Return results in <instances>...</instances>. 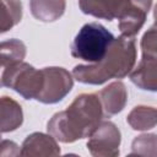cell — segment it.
Here are the masks:
<instances>
[{
	"instance_id": "6da1fadb",
	"label": "cell",
	"mask_w": 157,
	"mask_h": 157,
	"mask_svg": "<svg viewBox=\"0 0 157 157\" xmlns=\"http://www.w3.org/2000/svg\"><path fill=\"white\" fill-rule=\"evenodd\" d=\"M104 118L97 93H81L61 112L55 113L47 124L48 134L56 141L71 144L88 137Z\"/></svg>"
},
{
	"instance_id": "7a4b0ae2",
	"label": "cell",
	"mask_w": 157,
	"mask_h": 157,
	"mask_svg": "<svg viewBox=\"0 0 157 157\" xmlns=\"http://www.w3.org/2000/svg\"><path fill=\"white\" fill-rule=\"evenodd\" d=\"M136 64V43L134 37L114 38L105 55L97 63L80 64L72 69L76 81L86 85H102L110 78H123Z\"/></svg>"
},
{
	"instance_id": "3957f363",
	"label": "cell",
	"mask_w": 157,
	"mask_h": 157,
	"mask_svg": "<svg viewBox=\"0 0 157 157\" xmlns=\"http://www.w3.org/2000/svg\"><path fill=\"white\" fill-rule=\"evenodd\" d=\"M115 37L103 25L90 22L83 25L71 43V55L76 59L97 63L107 53Z\"/></svg>"
},
{
	"instance_id": "277c9868",
	"label": "cell",
	"mask_w": 157,
	"mask_h": 157,
	"mask_svg": "<svg viewBox=\"0 0 157 157\" xmlns=\"http://www.w3.org/2000/svg\"><path fill=\"white\" fill-rule=\"evenodd\" d=\"M141 60L130 71V81L141 90L156 92L157 90V43L156 28L151 26L141 39Z\"/></svg>"
},
{
	"instance_id": "5b68a950",
	"label": "cell",
	"mask_w": 157,
	"mask_h": 157,
	"mask_svg": "<svg viewBox=\"0 0 157 157\" xmlns=\"http://www.w3.org/2000/svg\"><path fill=\"white\" fill-rule=\"evenodd\" d=\"M43 85L42 69L20 61L5 67L0 76V86L16 91L25 99H36Z\"/></svg>"
},
{
	"instance_id": "8992f818",
	"label": "cell",
	"mask_w": 157,
	"mask_h": 157,
	"mask_svg": "<svg viewBox=\"0 0 157 157\" xmlns=\"http://www.w3.org/2000/svg\"><path fill=\"white\" fill-rule=\"evenodd\" d=\"M43 85L37 101L43 104H54L64 99L74 87V76L60 66L43 67Z\"/></svg>"
},
{
	"instance_id": "52a82bcc",
	"label": "cell",
	"mask_w": 157,
	"mask_h": 157,
	"mask_svg": "<svg viewBox=\"0 0 157 157\" xmlns=\"http://www.w3.org/2000/svg\"><path fill=\"white\" fill-rule=\"evenodd\" d=\"M121 134L118 126L109 120L101 121L88 136L87 150L94 157H117L120 153Z\"/></svg>"
},
{
	"instance_id": "ba28073f",
	"label": "cell",
	"mask_w": 157,
	"mask_h": 157,
	"mask_svg": "<svg viewBox=\"0 0 157 157\" xmlns=\"http://www.w3.org/2000/svg\"><path fill=\"white\" fill-rule=\"evenodd\" d=\"M78 6L86 15L113 21L120 18L128 10L137 5L132 0H78Z\"/></svg>"
},
{
	"instance_id": "9c48e42d",
	"label": "cell",
	"mask_w": 157,
	"mask_h": 157,
	"mask_svg": "<svg viewBox=\"0 0 157 157\" xmlns=\"http://www.w3.org/2000/svg\"><path fill=\"white\" fill-rule=\"evenodd\" d=\"M104 118L120 113L128 102V90L121 81H114L102 88L98 93Z\"/></svg>"
},
{
	"instance_id": "30bf717a",
	"label": "cell",
	"mask_w": 157,
	"mask_h": 157,
	"mask_svg": "<svg viewBox=\"0 0 157 157\" xmlns=\"http://www.w3.org/2000/svg\"><path fill=\"white\" fill-rule=\"evenodd\" d=\"M61 153L58 141L44 132H32L22 142L21 156L40 157V156H59Z\"/></svg>"
},
{
	"instance_id": "8fae6325",
	"label": "cell",
	"mask_w": 157,
	"mask_h": 157,
	"mask_svg": "<svg viewBox=\"0 0 157 157\" xmlns=\"http://www.w3.org/2000/svg\"><path fill=\"white\" fill-rule=\"evenodd\" d=\"M23 123L21 104L9 96L0 97V131L11 132L17 130Z\"/></svg>"
},
{
	"instance_id": "7c38bea8",
	"label": "cell",
	"mask_w": 157,
	"mask_h": 157,
	"mask_svg": "<svg viewBox=\"0 0 157 157\" xmlns=\"http://www.w3.org/2000/svg\"><path fill=\"white\" fill-rule=\"evenodd\" d=\"M29 9L32 16L42 22H54L59 20L66 9L65 0H31Z\"/></svg>"
},
{
	"instance_id": "4fadbf2b",
	"label": "cell",
	"mask_w": 157,
	"mask_h": 157,
	"mask_svg": "<svg viewBox=\"0 0 157 157\" xmlns=\"http://www.w3.org/2000/svg\"><path fill=\"white\" fill-rule=\"evenodd\" d=\"M148 11L140 6H132L120 18H118V28L123 36L135 37L146 22Z\"/></svg>"
},
{
	"instance_id": "5bb4252c",
	"label": "cell",
	"mask_w": 157,
	"mask_h": 157,
	"mask_svg": "<svg viewBox=\"0 0 157 157\" xmlns=\"http://www.w3.org/2000/svg\"><path fill=\"white\" fill-rule=\"evenodd\" d=\"M156 108L150 105H136L126 117V123L132 130L146 131L156 126Z\"/></svg>"
},
{
	"instance_id": "9a60e30c",
	"label": "cell",
	"mask_w": 157,
	"mask_h": 157,
	"mask_svg": "<svg viewBox=\"0 0 157 157\" xmlns=\"http://www.w3.org/2000/svg\"><path fill=\"white\" fill-rule=\"evenodd\" d=\"M26 53V44L17 38L0 42V70H4L5 67L16 63L23 61Z\"/></svg>"
},
{
	"instance_id": "2e32d148",
	"label": "cell",
	"mask_w": 157,
	"mask_h": 157,
	"mask_svg": "<svg viewBox=\"0 0 157 157\" xmlns=\"http://www.w3.org/2000/svg\"><path fill=\"white\" fill-rule=\"evenodd\" d=\"M22 20L20 0H0V34L10 31Z\"/></svg>"
},
{
	"instance_id": "e0dca14e",
	"label": "cell",
	"mask_w": 157,
	"mask_h": 157,
	"mask_svg": "<svg viewBox=\"0 0 157 157\" xmlns=\"http://www.w3.org/2000/svg\"><path fill=\"white\" fill-rule=\"evenodd\" d=\"M156 134H142L136 136L131 144V155L156 156Z\"/></svg>"
},
{
	"instance_id": "ac0fdd59",
	"label": "cell",
	"mask_w": 157,
	"mask_h": 157,
	"mask_svg": "<svg viewBox=\"0 0 157 157\" xmlns=\"http://www.w3.org/2000/svg\"><path fill=\"white\" fill-rule=\"evenodd\" d=\"M0 156H21V148L11 140H2L0 141Z\"/></svg>"
},
{
	"instance_id": "d6986e66",
	"label": "cell",
	"mask_w": 157,
	"mask_h": 157,
	"mask_svg": "<svg viewBox=\"0 0 157 157\" xmlns=\"http://www.w3.org/2000/svg\"><path fill=\"white\" fill-rule=\"evenodd\" d=\"M134 4H136L137 6L145 9L146 11H150L151 10V6H152V0H132Z\"/></svg>"
},
{
	"instance_id": "ffe728a7",
	"label": "cell",
	"mask_w": 157,
	"mask_h": 157,
	"mask_svg": "<svg viewBox=\"0 0 157 157\" xmlns=\"http://www.w3.org/2000/svg\"><path fill=\"white\" fill-rule=\"evenodd\" d=\"M0 139H1V131H0Z\"/></svg>"
}]
</instances>
